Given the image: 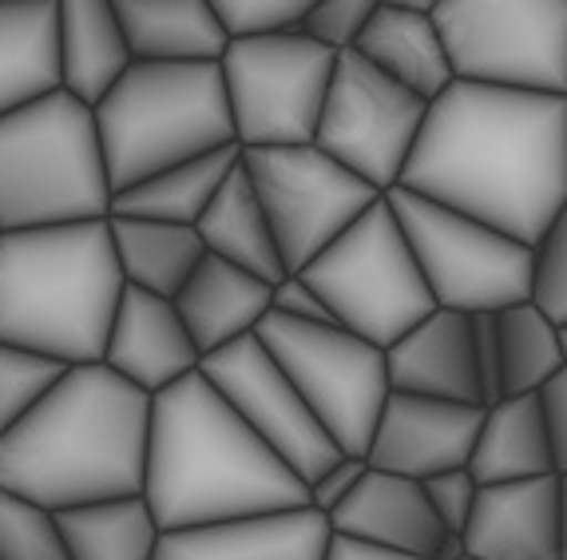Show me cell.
<instances>
[{
  "mask_svg": "<svg viewBox=\"0 0 567 560\" xmlns=\"http://www.w3.org/2000/svg\"><path fill=\"white\" fill-rule=\"evenodd\" d=\"M401 191L536 251L567 207V100L456 80L429 104Z\"/></svg>",
  "mask_w": 567,
  "mask_h": 560,
  "instance_id": "obj_1",
  "label": "cell"
},
{
  "mask_svg": "<svg viewBox=\"0 0 567 560\" xmlns=\"http://www.w3.org/2000/svg\"><path fill=\"white\" fill-rule=\"evenodd\" d=\"M143 501L163 532L310 505V489L203 374L152 398Z\"/></svg>",
  "mask_w": 567,
  "mask_h": 560,
  "instance_id": "obj_2",
  "label": "cell"
},
{
  "mask_svg": "<svg viewBox=\"0 0 567 560\" xmlns=\"http://www.w3.org/2000/svg\"><path fill=\"white\" fill-rule=\"evenodd\" d=\"M152 398L104 362L68 366L44 401L0 441V489L64 513L143 497Z\"/></svg>",
  "mask_w": 567,
  "mask_h": 560,
  "instance_id": "obj_3",
  "label": "cell"
},
{
  "mask_svg": "<svg viewBox=\"0 0 567 560\" xmlns=\"http://www.w3.org/2000/svg\"><path fill=\"white\" fill-rule=\"evenodd\" d=\"M127 291L112 223L4 231L0 238V346L60 366L104 362L107 334Z\"/></svg>",
  "mask_w": 567,
  "mask_h": 560,
  "instance_id": "obj_4",
  "label": "cell"
},
{
  "mask_svg": "<svg viewBox=\"0 0 567 560\" xmlns=\"http://www.w3.org/2000/svg\"><path fill=\"white\" fill-rule=\"evenodd\" d=\"M92 115L115 195L167 167L238 147L218 64H132Z\"/></svg>",
  "mask_w": 567,
  "mask_h": 560,
  "instance_id": "obj_5",
  "label": "cell"
},
{
  "mask_svg": "<svg viewBox=\"0 0 567 560\" xmlns=\"http://www.w3.org/2000/svg\"><path fill=\"white\" fill-rule=\"evenodd\" d=\"M112 180L92 108L56 92L0 120V227L112 218Z\"/></svg>",
  "mask_w": 567,
  "mask_h": 560,
  "instance_id": "obj_6",
  "label": "cell"
},
{
  "mask_svg": "<svg viewBox=\"0 0 567 560\" xmlns=\"http://www.w3.org/2000/svg\"><path fill=\"white\" fill-rule=\"evenodd\" d=\"M330 318L389 350L436 310L405 231L389 200H378L338 243L302 271Z\"/></svg>",
  "mask_w": 567,
  "mask_h": 560,
  "instance_id": "obj_7",
  "label": "cell"
},
{
  "mask_svg": "<svg viewBox=\"0 0 567 560\" xmlns=\"http://www.w3.org/2000/svg\"><path fill=\"white\" fill-rule=\"evenodd\" d=\"M461 84L567 100V0H436Z\"/></svg>",
  "mask_w": 567,
  "mask_h": 560,
  "instance_id": "obj_8",
  "label": "cell"
},
{
  "mask_svg": "<svg viewBox=\"0 0 567 560\" xmlns=\"http://www.w3.org/2000/svg\"><path fill=\"white\" fill-rule=\"evenodd\" d=\"M255 338L282 366L333 446L346 457H365L381 409L393 394L385 350L338 323H293L275 310L262 318Z\"/></svg>",
  "mask_w": 567,
  "mask_h": 560,
  "instance_id": "obj_9",
  "label": "cell"
},
{
  "mask_svg": "<svg viewBox=\"0 0 567 560\" xmlns=\"http://www.w3.org/2000/svg\"><path fill=\"white\" fill-rule=\"evenodd\" d=\"M385 200L413 247L436 310L476 318L532 303V247L413 191L398 187Z\"/></svg>",
  "mask_w": 567,
  "mask_h": 560,
  "instance_id": "obj_10",
  "label": "cell"
},
{
  "mask_svg": "<svg viewBox=\"0 0 567 560\" xmlns=\"http://www.w3.org/2000/svg\"><path fill=\"white\" fill-rule=\"evenodd\" d=\"M227 84L235 140L243 152L306 147L318 135L338 57L306 32L230 40L218 60Z\"/></svg>",
  "mask_w": 567,
  "mask_h": 560,
  "instance_id": "obj_11",
  "label": "cell"
},
{
  "mask_svg": "<svg viewBox=\"0 0 567 560\" xmlns=\"http://www.w3.org/2000/svg\"><path fill=\"white\" fill-rule=\"evenodd\" d=\"M243 167L255 183L290 275H302L373 203L385 200L338 160H330L318 143L243 152Z\"/></svg>",
  "mask_w": 567,
  "mask_h": 560,
  "instance_id": "obj_12",
  "label": "cell"
},
{
  "mask_svg": "<svg viewBox=\"0 0 567 560\" xmlns=\"http://www.w3.org/2000/svg\"><path fill=\"white\" fill-rule=\"evenodd\" d=\"M425 120L429 100L365 64L358 52H341L313 143L378 195H389L401 187Z\"/></svg>",
  "mask_w": 567,
  "mask_h": 560,
  "instance_id": "obj_13",
  "label": "cell"
},
{
  "mask_svg": "<svg viewBox=\"0 0 567 560\" xmlns=\"http://www.w3.org/2000/svg\"><path fill=\"white\" fill-rule=\"evenodd\" d=\"M199 374L306 485L318 481L341 457L322 421L313 418V409L255 334L203 358Z\"/></svg>",
  "mask_w": 567,
  "mask_h": 560,
  "instance_id": "obj_14",
  "label": "cell"
},
{
  "mask_svg": "<svg viewBox=\"0 0 567 560\" xmlns=\"http://www.w3.org/2000/svg\"><path fill=\"white\" fill-rule=\"evenodd\" d=\"M481 421L484 406L389 394L378 434L369 441L365 466L409 477V481H429L449 469H468Z\"/></svg>",
  "mask_w": 567,
  "mask_h": 560,
  "instance_id": "obj_15",
  "label": "cell"
},
{
  "mask_svg": "<svg viewBox=\"0 0 567 560\" xmlns=\"http://www.w3.org/2000/svg\"><path fill=\"white\" fill-rule=\"evenodd\" d=\"M104 366L120 374L127 386L155 398L190 374H199L203 354L171 298L127 286L115 310L112 334H107Z\"/></svg>",
  "mask_w": 567,
  "mask_h": 560,
  "instance_id": "obj_16",
  "label": "cell"
},
{
  "mask_svg": "<svg viewBox=\"0 0 567 560\" xmlns=\"http://www.w3.org/2000/svg\"><path fill=\"white\" fill-rule=\"evenodd\" d=\"M464 552L468 560H564L559 477L481 485Z\"/></svg>",
  "mask_w": 567,
  "mask_h": 560,
  "instance_id": "obj_17",
  "label": "cell"
},
{
  "mask_svg": "<svg viewBox=\"0 0 567 560\" xmlns=\"http://www.w3.org/2000/svg\"><path fill=\"white\" fill-rule=\"evenodd\" d=\"M330 517L302 505L282 513L235 517L203 529L163 532L155 560H326Z\"/></svg>",
  "mask_w": 567,
  "mask_h": 560,
  "instance_id": "obj_18",
  "label": "cell"
},
{
  "mask_svg": "<svg viewBox=\"0 0 567 560\" xmlns=\"http://www.w3.org/2000/svg\"><path fill=\"white\" fill-rule=\"evenodd\" d=\"M385 370L393 394L484 406L481 370H476V334L468 314L433 310L401 343L389 346Z\"/></svg>",
  "mask_w": 567,
  "mask_h": 560,
  "instance_id": "obj_19",
  "label": "cell"
},
{
  "mask_svg": "<svg viewBox=\"0 0 567 560\" xmlns=\"http://www.w3.org/2000/svg\"><path fill=\"white\" fill-rule=\"evenodd\" d=\"M330 529L350 541L425 560H433L441 541L449 537L429 505L425 485L398 474H381V469H365L358 489L330 517Z\"/></svg>",
  "mask_w": 567,
  "mask_h": 560,
  "instance_id": "obj_20",
  "label": "cell"
},
{
  "mask_svg": "<svg viewBox=\"0 0 567 560\" xmlns=\"http://www.w3.org/2000/svg\"><path fill=\"white\" fill-rule=\"evenodd\" d=\"M433 9L436 0H381L361 40L353 44V52L365 64H373L429 104L456 84Z\"/></svg>",
  "mask_w": 567,
  "mask_h": 560,
  "instance_id": "obj_21",
  "label": "cell"
},
{
  "mask_svg": "<svg viewBox=\"0 0 567 560\" xmlns=\"http://www.w3.org/2000/svg\"><path fill=\"white\" fill-rule=\"evenodd\" d=\"M175 310H179L199 354L210 358V354L250 338L262 326L266 314L275 310V286L207 255L179 291Z\"/></svg>",
  "mask_w": 567,
  "mask_h": 560,
  "instance_id": "obj_22",
  "label": "cell"
},
{
  "mask_svg": "<svg viewBox=\"0 0 567 560\" xmlns=\"http://www.w3.org/2000/svg\"><path fill=\"white\" fill-rule=\"evenodd\" d=\"M56 92L60 0H0V120Z\"/></svg>",
  "mask_w": 567,
  "mask_h": 560,
  "instance_id": "obj_23",
  "label": "cell"
},
{
  "mask_svg": "<svg viewBox=\"0 0 567 560\" xmlns=\"http://www.w3.org/2000/svg\"><path fill=\"white\" fill-rule=\"evenodd\" d=\"M135 64H218L227 32L210 0H112Z\"/></svg>",
  "mask_w": 567,
  "mask_h": 560,
  "instance_id": "obj_24",
  "label": "cell"
},
{
  "mask_svg": "<svg viewBox=\"0 0 567 560\" xmlns=\"http://www.w3.org/2000/svg\"><path fill=\"white\" fill-rule=\"evenodd\" d=\"M112 0H60V77L84 108H100L132 68Z\"/></svg>",
  "mask_w": 567,
  "mask_h": 560,
  "instance_id": "obj_25",
  "label": "cell"
},
{
  "mask_svg": "<svg viewBox=\"0 0 567 560\" xmlns=\"http://www.w3.org/2000/svg\"><path fill=\"white\" fill-rule=\"evenodd\" d=\"M468 474L476 477V485H516L536 481V477H556L551 434L539 394L501 398L496 406H484Z\"/></svg>",
  "mask_w": 567,
  "mask_h": 560,
  "instance_id": "obj_26",
  "label": "cell"
},
{
  "mask_svg": "<svg viewBox=\"0 0 567 560\" xmlns=\"http://www.w3.org/2000/svg\"><path fill=\"white\" fill-rule=\"evenodd\" d=\"M195 231H199L207 255L223 258V263L238 266V271L262 278V283L278 286L290 275L282 255H278L270 218H266L262 203H258L255 183L246 175L243 160H238V167L230 172V180L218 187L215 203L207 207V215L199 218Z\"/></svg>",
  "mask_w": 567,
  "mask_h": 560,
  "instance_id": "obj_27",
  "label": "cell"
},
{
  "mask_svg": "<svg viewBox=\"0 0 567 560\" xmlns=\"http://www.w3.org/2000/svg\"><path fill=\"white\" fill-rule=\"evenodd\" d=\"M107 223H112V243L123 283L132 286V291H147V295L175 303L179 291L187 286V278L207 258V247H203L195 227L127 215H112Z\"/></svg>",
  "mask_w": 567,
  "mask_h": 560,
  "instance_id": "obj_28",
  "label": "cell"
},
{
  "mask_svg": "<svg viewBox=\"0 0 567 560\" xmlns=\"http://www.w3.org/2000/svg\"><path fill=\"white\" fill-rule=\"evenodd\" d=\"M238 160H243V147H223V152H210L190 163H179V167H167V172L152 175V180L120 191L112 200V215L199 227V218L207 215L218 187L230 180Z\"/></svg>",
  "mask_w": 567,
  "mask_h": 560,
  "instance_id": "obj_29",
  "label": "cell"
},
{
  "mask_svg": "<svg viewBox=\"0 0 567 560\" xmlns=\"http://www.w3.org/2000/svg\"><path fill=\"white\" fill-rule=\"evenodd\" d=\"M56 525L72 560H155L163 541L159 521L143 497L64 509L56 513Z\"/></svg>",
  "mask_w": 567,
  "mask_h": 560,
  "instance_id": "obj_30",
  "label": "cell"
},
{
  "mask_svg": "<svg viewBox=\"0 0 567 560\" xmlns=\"http://www.w3.org/2000/svg\"><path fill=\"white\" fill-rule=\"evenodd\" d=\"M496 334H501V398L539 394L559 370H567L559 326L536 303L496 314Z\"/></svg>",
  "mask_w": 567,
  "mask_h": 560,
  "instance_id": "obj_31",
  "label": "cell"
},
{
  "mask_svg": "<svg viewBox=\"0 0 567 560\" xmlns=\"http://www.w3.org/2000/svg\"><path fill=\"white\" fill-rule=\"evenodd\" d=\"M64 370L68 366L52 358L0 346V441L44 401V394L64 378Z\"/></svg>",
  "mask_w": 567,
  "mask_h": 560,
  "instance_id": "obj_32",
  "label": "cell"
},
{
  "mask_svg": "<svg viewBox=\"0 0 567 560\" xmlns=\"http://www.w3.org/2000/svg\"><path fill=\"white\" fill-rule=\"evenodd\" d=\"M0 560H72L56 513L0 489Z\"/></svg>",
  "mask_w": 567,
  "mask_h": 560,
  "instance_id": "obj_33",
  "label": "cell"
},
{
  "mask_svg": "<svg viewBox=\"0 0 567 560\" xmlns=\"http://www.w3.org/2000/svg\"><path fill=\"white\" fill-rule=\"evenodd\" d=\"M227 40H266L302 32L310 0H210Z\"/></svg>",
  "mask_w": 567,
  "mask_h": 560,
  "instance_id": "obj_34",
  "label": "cell"
},
{
  "mask_svg": "<svg viewBox=\"0 0 567 560\" xmlns=\"http://www.w3.org/2000/svg\"><path fill=\"white\" fill-rule=\"evenodd\" d=\"M532 303L556 326H567V207L532 251Z\"/></svg>",
  "mask_w": 567,
  "mask_h": 560,
  "instance_id": "obj_35",
  "label": "cell"
},
{
  "mask_svg": "<svg viewBox=\"0 0 567 560\" xmlns=\"http://www.w3.org/2000/svg\"><path fill=\"white\" fill-rule=\"evenodd\" d=\"M381 0H310V12L302 20V32L313 44L330 48L333 57L353 52L365 24L373 20Z\"/></svg>",
  "mask_w": 567,
  "mask_h": 560,
  "instance_id": "obj_36",
  "label": "cell"
},
{
  "mask_svg": "<svg viewBox=\"0 0 567 560\" xmlns=\"http://www.w3.org/2000/svg\"><path fill=\"white\" fill-rule=\"evenodd\" d=\"M421 485H425V497H429V505H433L436 521L445 525V532L464 537L468 517H473V509H476V497H481L476 477L468 474V469H449V474H436Z\"/></svg>",
  "mask_w": 567,
  "mask_h": 560,
  "instance_id": "obj_37",
  "label": "cell"
},
{
  "mask_svg": "<svg viewBox=\"0 0 567 560\" xmlns=\"http://www.w3.org/2000/svg\"><path fill=\"white\" fill-rule=\"evenodd\" d=\"M365 457H346L341 454L338 461H333L330 469H326L318 481H310L306 489H310V509H318L322 517H333L341 509V501L358 489V481L365 477Z\"/></svg>",
  "mask_w": 567,
  "mask_h": 560,
  "instance_id": "obj_38",
  "label": "cell"
},
{
  "mask_svg": "<svg viewBox=\"0 0 567 560\" xmlns=\"http://www.w3.org/2000/svg\"><path fill=\"white\" fill-rule=\"evenodd\" d=\"M275 314L293 318V323H318V326L333 323L326 303L318 298V291H313L302 275H286L282 283L275 286Z\"/></svg>",
  "mask_w": 567,
  "mask_h": 560,
  "instance_id": "obj_39",
  "label": "cell"
},
{
  "mask_svg": "<svg viewBox=\"0 0 567 560\" xmlns=\"http://www.w3.org/2000/svg\"><path fill=\"white\" fill-rule=\"evenodd\" d=\"M473 334H476V370H481L484 406H496L501 401V334H496V314H476Z\"/></svg>",
  "mask_w": 567,
  "mask_h": 560,
  "instance_id": "obj_40",
  "label": "cell"
},
{
  "mask_svg": "<svg viewBox=\"0 0 567 560\" xmlns=\"http://www.w3.org/2000/svg\"><path fill=\"white\" fill-rule=\"evenodd\" d=\"M539 406H544V418H548L556 477H567V370H559L548 386L539 389Z\"/></svg>",
  "mask_w": 567,
  "mask_h": 560,
  "instance_id": "obj_41",
  "label": "cell"
},
{
  "mask_svg": "<svg viewBox=\"0 0 567 560\" xmlns=\"http://www.w3.org/2000/svg\"><path fill=\"white\" fill-rule=\"evenodd\" d=\"M326 560H425V557L378 549V544H361V541H350V537H338V532H333L330 549H326Z\"/></svg>",
  "mask_w": 567,
  "mask_h": 560,
  "instance_id": "obj_42",
  "label": "cell"
},
{
  "mask_svg": "<svg viewBox=\"0 0 567 560\" xmlns=\"http://www.w3.org/2000/svg\"><path fill=\"white\" fill-rule=\"evenodd\" d=\"M433 560H468V552H464V537H456V532H449L445 541H441V549H436Z\"/></svg>",
  "mask_w": 567,
  "mask_h": 560,
  "instance_id": "obj_43",
  "label": "cell"
},
{
  "mask_svg": "<svg viewBox=\"0 0 567 560\" xmlns=\"http://www.w3.org/2000/svg\"><path fill=\"white\" fill-rule=\"evenodd\" d=\"M559 505H564V560H567V477H559Z\"/></svg>",
  "mask_w": 567,
  "mask_h": 560,
  "instance_id": "obj_44",
  "label": "cell"
},
{
  "mask_svg": "<svg viewBox=\"0 0 567 560\" xmlns=\"http://www.w3.org/2000/svg\"><path fill=\"white\" fill-rule=\"evenodd\" d=\"M559 346H564V366H567V326H559Z\"/></svg>",
  "mask_w": 567,
  "mask_h": 560,
  "instance_id": "obj_45",
  "label": "cell"
},
{
  "mask_svg": "<svg viewBox=\"0 0 567 560\" xmlns=\"http://www.w3.org/2000/svg\"><path fill=\"white\" fill-rule=\"evenodd\" d=\"M0 238H4V227H0Z\"/></svg>",
  "mask_w": 567,
  "mask_h": 560,
  "instance_id": "obj_46",
  "label": "cell"
}]
</instances>
